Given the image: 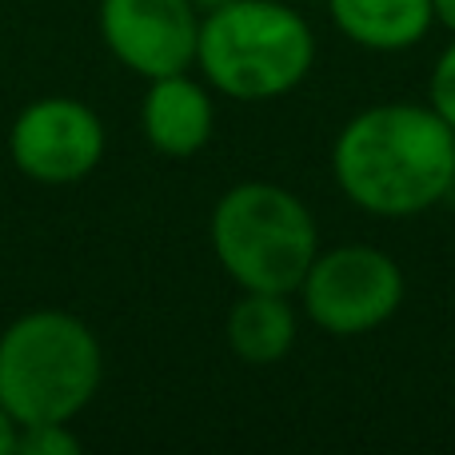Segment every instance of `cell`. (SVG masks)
Listing matches in <instances>:
<instances>
[{"instance_id":"6da1fadb","label":"cell","mask_w":455,"mask_h":455,"mask_svg":"<svg viewBox=\"0 0 455 455\" xmlns=\"http://www.w3.org/2000/svg\"><path fill=\"white\" fill-rule=\"evenodd\" d=\"M331 176L360 212L379 220L419 216L455 188V128L432 104H368L336 132Z\"/></svg>"},{"instance_id":"7a4b0ae2","label":"cell","mask_w":455,"mask_h":455,"mask_svg":"<svg viewBox=\"0 0 455 455\" xmlns=\"http://www.w3.org/2000/svg\"><path fill=\"white\" fill-rule=\"evenodd\" d=\"M315 32L283 0H220L200 16L196 72L240 104L280 100L307 80Z\"/></svg>"},{"instance_id":"3957f363","label":"cell","mask_w":455,"mask_h":455,"mask_svg":"<svg viewBox=\"0 0 455 455\" xmlns=\"http://www.w3.org/2000/svg\"><path fill=\"white\" fill-rule=\"evenodd\" d=\"M100 379V339L64 307L24 312L0 331V403L20 427L72 424L96 400Z\"/></svg>"},{"instance_id":"277c9868","label":"cell","mask_w":455,"mask_h":455,"mask_svg":"<svg viewBox=\"0 0 455 455\" xmlns=\"http://www.w3.org/2000/svg\"><path fill=\"white\" fill-rule=\"evenodd\" d=\"M208 243L220 272L240 291L296 296L312 259L320 256V228L304 196L291 188L243 180L212 204Z\"/></svg>"},{"instance_id":"5b68a950","label":"cell","mask_w":455,"mask_h":455,"mask_svg":"<svg viewBox=\"0 0 455 455\" xmlns=\"http://www.w3.org/2000/svg\"><path fill=\"white\" fill-rule=\"evenodd\" d=\"M296 296L323 336L355 339L379 331L400 312L408 280L392 251L376 243H336L320 248Z\"/></svg>"},{"instance_id":"8992f818","label":"cell","mask_w":455,"mask_h":455,"mask_svg":"<svg viewBox=\"0 0 455 455\" xmlns=\"http://www.w3.org/2000/svg\"><path fill=\"white\" fill-rule=\"evenodd\" d=\"M108 132L92 104L76 96H36L12 116L8 160L32 184L64 188L100 168Z\"/></svg>"},{"instance_id":"52a82bcc","label":"cell","mask_w":455,"mask_h":455,"mask_svg":"<svg viewBox=\"0 0 455 455\" xmlns=\"http://www.w3.org/2000/svg\"><path fill=\"white\" fill-rule=\"evenodd\" d=\"M200 16L196 0H100L96 28L112 60L156 80L196 68Z\"/></svg>"},{"instance_id":"ba28073f","label":"cell","mask_w":455,"mask_h":455,"mask_svg":"<svg viewBox=\"0 0 455 455\" xmlns=\"http://www.w3.org/2000/svg\"><path fill=\"white\" fill-rule=\"evenodd\" d=\"M140 132L156 156L188 160L208 148L216 132V104L208 80L188 72L148 80L140 100Z\"/></svg>"},{"instance_id":"9c48e42d","label":"cell","mask_w":455,"mask_h":455,"mask_svg":"<svg viewBox=\"0 0 455 455\" xmlns=\"http://www.w3.org/2000/svg\"><path fill=\"white\" fill-rule=\"evenodd\" d=\"M224 339L232 355L248 368H272L288 360L299 339V312L283 291H240L224 320Z\"/></svg>"},{"instance_id":"30bf717a","label":"cell","mask_w":455,"mask_h":455,"mask_svg":"<svg viewBox=\"0 0 455 455\" xmlns=\"http://www.w3.org/2000/svg\"><path fill=\"white\" fill-rule=\"evenodd\" d=\"M339 36L368 52H408L432 32V0H328Z\"/></svg>"},{"instance_id":"8fae6325","label":"cell","mask_w":455,"mask_h":455,"mask_svg":"<svg viewBox=\"0 0 455 455\" xmlns=\"http://www.w3.org/2000/svg\"><path fill=\"white\" fill-rule=\"evenodd\" d=\"M16 455H80V440L68 424H32L20 427Z\"/></svg>"},{"instance_id":"7c38bea8","label":"cell","mask_w":455,"mask_h":455,"mask_svg":"<svg viewBox=\"0 0 455 455\" xmlns=\"http://www.w3.org/2000/svg\"><path fill=\"white\" fill-rule=\"evenodd\" d=\"M427 104L455 128V36L432 64V76H427Z\"/></svg>"},{"instance_id":"4fadbf2b","label":"cell","mask_w":455,"mask_h":455,"mask_svg":"<svg viewBox=\"0 0 455 455\" xmlns=\"http://www.w3.org/2000/svg\"><path fill=\"white\" fill-rule=\"evenodd\" d=\"M16 440H20V424H16L12 411L0 403V455H16Z\"/></svg>"},{"instance_id":"5bb4252c","label":"cell","mask_w":455,"mask_h":455,"mask_svg":"<svg viewBox=\"0 0 455 455\" xmlns=\"http://www.w3.org/2000/svg\"><path fill=\"white\" fill-rule=\"evenodd\" d=\"M432 16L440 28H448L455 36V0H432Z\"/></svg>"}]
</instances>
